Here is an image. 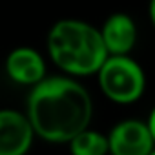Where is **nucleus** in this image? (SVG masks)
<instances>
[{
    "label": "nucleus",
    "instance_id": "nucleus-3",
    "mask_svg": "<svg viewBox=\"0 0 155 155\" xmlns=\"http://www.w3.org/2000/svg\"><path fill=\"white\" fill-rule=\"evenodd\" d=\"M97 75L104 95L119 104L135 102L146 88L142 68L128 55H108Z\"/></svg>",
    "mask_w": 155,
    "mask_h": 155
},
{
    "label": "nucleus",
    "instance_id": "nucleus-4",
    "mask_svg": "<svg viewBox=\"0 0 155 155\" xmlns=\"http://www.w3.org/2000/svg\"><path fill=\"white\" fill-rule=\"evenodd\" d=\"M108 153L111 155H151L153 153V119L150 124L140 120H122L110 131Z\"/></svg>",
    "mask_w": 155,
    "mask_h": 155
},
{
    "label": "nucleus",
    "instance_id": "nucleus-5",
    "mask_svg": "<svg viewBox=\"0 0 155 155\" xmlns=\"http://www.w3.org/2000/svg\"><path fill=\"white\" fill-rule=\"evenodd\" d=\"M33 128L26 115L0 110V155H26L33 144Z\"/></svg>",
    "mask_w": 155,
    "mask_h": 155
},
{
    "label": "nucleus",
    "instance_id": "nucleus-8",
    "mask_svg": "<svg viewBox=\"0 0 155 155\" xmlns=\"http://www.w3.org/2000/svg\"><path fill=\"white\" fill-rule=\"evenodd\" d=\"M68 142H69L71 155H106L108 153L106 135L88 128L73 135Z\"/></svg>",
    "mask_w": 155,
    "mask_h": 155
},
{
    "label": "nucleus",
    "instance_id": "nucleus-7",
    "mask_svg": "<svg viewBox=\"0 0 155 155\" xmlns=\"http://www.w3.org/2000/svg\"><path fill=\"white\" fill-rule=\"evenodd\" d=\"M99 33L108 55H128L137 42V26L126 13L108 17Z\"/></svg>",
    "mask_w": 155,
    "mask_h": 155
},
{
    "label": "nucleus",
    "instance_id": "nucleus-1",
    "mask_svg": "<svg viewBox=\"0 0 155 155\" xmlns=\"http://www.w3.org/2000/svg\"><path fill=\"white\" fill-rule=\"evenodd\" d=\"M91 97L82 84L68 77H44L28 97V120L33 131L49 142H68L90 126Z\"/></svg>",
    "mask_w": 155,
    "mask_h": 155
},
{
    "label": "nucleus",
    "instance_id": "nucleus-2",
    "mask_svg": "<svg viewBox=\"0 0 155 155\" xmlns=\"http://www.w3.org/2000/svg\"><path fill=\"white\" fill-rule=\"evenodd\" d=\"M51 60L66 73L93 75L106 60L108 51L97 28L84 20H58L48 35Z\"/></svg>",
    "mask_w": 155,
    "mask_h": 155
},
{
    "label": "nucleus",
    "instance_id": "nucleus-6",
    "mask_svg": "<svg viewBox=\"0 0 155 155\" xmlns=\"http://www.w3.org/2000/svg\"><path fill=\"white\" fill-rule=\"evenodd\" d=\"M6 71L9 79L18 84L33 86L46 77V64L42 55L33 48H17L6 58Z\"/></svg>",
    "mask_w": 155,
    "mask_h": 155
},
{
    "label": "nucleus",
    "instance_id": "nucleus-9",
    "mask_svg": "<svg viewBox=\"0 0 155 155\" xmlns=\"http://www.w3.org/2000/svg\"><path fill=\"white\" fill-rule=\"evenodd\" d=\"M151 155H155V153H151Z\"/></svg>",
    "mask_w": 155,
    "mask_h": 155
}]
</instances>
